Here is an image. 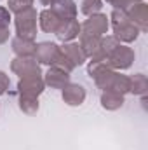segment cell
Instances as JSON below:
<instances>
[{"label":"cell","instance_id":"obj_13","mask_svg":"<svg viewBox=\"0 0 148 150\" xmlns=\"http://www.w3.org/2000/svg\"><path fill=\"white\" fill-rule=\"evenodd\" d=\"M61 52L73 63V67H80V65H84L85 61H87V56H85V52L82 51V47H80V44L78 42H65L61 47Z\"/></svg>","mask_w":148,"mask_h":150},{"label":"cell","instance_id":"obj_23","mask_svg":"<svg viewBox=\"0 0 148 150\" xmlns=\"http://www.w3.org/2000/svg\"><path fill=\"white\" fill-rule=\"evenodd\" d=\"M105 2H108L111 7L117 9V11H127L131 5L140 4V2H143V0H105Z\"/></svg>","mask_w":148,"mask_h":150},{"label":"cell","instance_id":"obj_14","mask_svg":"<svg viewBox=\"0 0 148 150\" xmlns=\"http://www.w3.org/2000/svg\"><path fill=\"white\" fill-rule=\"evenodd\" d=\"M78 33H80V23L77 19H70V21H61V25L54 35L58 37V40H61L65 44V42H73L78 37Z\"/></svg>","mask_w":148,"mask_h":150},{"label":"cell","instance_id":"obj_1","mask_svg":"<svg viewBox=\"0 0 148 150\" xmlns=\"http://www.w3.org/2000/svg\"><path fill=\"white\" fill-rule=\"evenodd\" d=\"M111 21V28H113V37L117 38L120 44H131L140 37V30L131 23V19L125 16L124 11H117L113 9L108 18Z\"/></svg>","mask_w":148,"mask_h":150},{"label":"cell","instance_id":"obj_10","mask_svg":"<svg viewBox=\"0 0 148 150\" xmlns=\"http://www.w3.org/2000/svg\"><path fill=\"white\" fill-rule=\"evenodd\" d=\"M85 96H87V93H85L84 86L75 84V82L66 84V86L61 89V98H63V101H65L68 107H80V105L85 101Z\"/></svg>","mask_w":148,"mask_h":150},{"label":"cell","instance_id":"obj_16","mask_svg":"<svg viewBox=\"0 0 148 150\" xmlns=\"http://www.w3.org/2000/svg\"><path fill=\"white\" fill-rule=\"evenodd\" d=\"M11 45H12V52L16 54V58H33L37 42L35 40H28V38L14 37Z\"/></svg>","mask_w":148,"mask_h":150},{"label":"cell","instance_id":"obj_27","mask_svg":"<svg viewBox=\"0 0 148 150\" xmlns=\"http://www.w3.org/2000/svg\"><path fill=\"white\" fill-rule=\"evenodd\" d=\"M38 2H40L42 5H51V4H52L54 0H38Z\"/></svg>","mask_w":148,"mask_h":150},{"label":"cell","instance_id":"obj_15","mask_svg":"<svg viewBox=\"0 0 148 150\" xmlns=\"http://www.w3.org/2000/svg\"><path fill=\"white\" fill-rule=\"evenodd\" d=\"M63 19H59L51 9H44L38 12V26L45 33H56Z\"/></svg>","mask_w":148,"mask_h":150},{"label":"cell","instance_id":"obj_24","mask_svg":"<svg viewBox=\"0 0 148 150\" xmlns=\"http://www.w3.org/2000/svg\"><path fill=\"white\" fill-rule=\"evenodd\" d=\"M11 19H12V16H11V11H9L7 7L0 5V28H9V25H11Z\"/></svg>","mask_w":148,"mask_h":150},{"label":"cell","instance_id":"obj_21","mask_svg":"<svg viewBox=\"0 0 148 150\" xmlns=\"http://www.w3.org/2000/svg\"><path fill=\"white\" fill-rule=\"evenodd\" d=\"M118 44H120V42L113 37V35H103V37H101V51H103L105 59H106V56L110 54V52L117 47V45H118Z\"/></svg>","mask_w":148,"mask_h":150},{"label":"cell","instance_id":"obj_7","mask_svg":"<svg viewBox=\"0 0 148 150\" xmlns=\"http://www.w3.org/2000/svg\"><path fill=\"white\" fill-rule=\"evenodd\" d=\"M45 89L42 75H32V77H23L18 80V93L19 96H33L38 98Z\"/></svg>","mask_w":148,"mask_h":150},{"label":"cell","instance_id":"obj_9","mask_svg":"<svg viewBox=\"0 0 148 150\" xmlns=\"http://www.w3.org/2000/svg\"><path fill=\"white\" fill-rule=\"evenodd\" d=\"M125 16L131 19V23L140 30V32H147L148 30V5L145 2L134 4L131 5L127 11H124Z\"/></svg>","mask_w":148,"mask_h":150},{"label":"cell","instance_id":"obj_5","mask_svg":"<svg viewBox=\"0 0 148 150\" xmlns=\"http://www.w3.org/2000/svg\"><path fill=\"white\" fill-rule=\"evenodd\" d=\"M78 44H80L82 51L85 52V56L91 58V61H94V59H105L103 51H101V37L80 32L78 33Z\"/></svg>","mask_w":148,"mask_h":150},{"label":"cell","instance_id":"obj_11","mask_svg":"<svg viewBox=\"0 0 148 150\" xmlns=\"http://www.w3.org/2000/svg\"><path fill=\"white\" fill-rule=\"evenodd\" d=\"M42 79L45 87H51V89H63L66 84H70V74L58 67H49V70Z\"/></svg>","mask_w":148,"mask_h":150},{"label":"cell","instance_id":"obj_12","mask_svg":"<svg viewBox=\"0 0 148 150\" xmlns=\"http://www.w3.org/2000/svg\"><path fill=\"white\" fill-rule=\"evenodd\" d=\"M49 9H51L59 19H63V21L77 19V14H78V9H77L75 0H54Z\"/></svg>","mask_w":148,"mask_h":150},{"label":"cell","instance_id":"obj_3","mask_svg":"<svg viewBox=\"0 0 148 150\" xmlns=\"http://www.w3.org/2000/svg\"><path fill=\"white\" fill-rule=\"evenodd\" d=\"M134 58H136V54H134V51H132L129 45L118 44L110 54L106 56V63L110 65L113 70L118 72V70H127V68H131L132 63H134Z\"/></svg>","mask_w":148,"mask_h":150},{"label":"cell","instance_id":"obj_19","mask_svg":"<svg viewBox=\"0 0 148 150\" xmlns=\"http://www.w3.org/2000/svg\"><path fill=\"white\" fill-rule=\"evenodd\" d=\"M38 98L33 96H19V108L28 115H33L38 112Z\"/></svg>","mask_w":148,"mask_h":150},{"label":"cell","instance_id":"obj_4","mask_svg":"<svg viewBox=\"0 0 148 150\" xmlns=\"http://www.w3.org/2000/svg\"><path fill=\"white\" fill-rule=\"evenodd\" d=\"M108 28H110V19H108V16L103 14V12L92 14V16H89L84 23H80V32L91 33V35H98V37L106 35V33H108Z\"/></svg>","mask_w":148,"mask_h":150},{"label":"cell","instance_id":"obj_22","mask_svg":"<svg viewBox=\"0 0 148 150\" xmlns=\"http://www.w3.org/2000/svg\"><path fill=\"white\" fill-rule=\"evenodd\" d=\"M33 2H35V0H9V2H7V9H9L11 12L18 14V12H21V11L28 9V7H33Z\"/></svg>","mask_w":148,"mask_h":150},{"label":"cell","instance_id":"obj_17","mask_svg":"<svg viewBox=\"0 0 148 150\" xmlns=\"http://www.w3.org/2000/svg\"><path fill=\"white\" fill-rule=\"evenodd\" d=\"M99 103L105 110H118L122 108V105L125 103L124 100V94H118V93H113V91H103L101 93V98H99Z\"/></svg>","mask_w":148,"mask_h":150},{"label":"cell","instance_id":"obj_26","mask_svg":"<svg viewBox=\"0 0 148 150\" xmlns=\"http://www.w3.org/2000/svg\"><path fill=\"white\" fill-rule=\"evenodd\" d=\"M9 37H11L9 28H0V44H5L9 40Z\"/></svg>","mask_w":148,"mask_h":150},{"label":"cell","instance_id":"obj_18","mask_svg":"<svg viewBox=\"0 0 148 150\" xmlns=\"http://www.w3.org/2000/svg\"><path fill=\"white\" fill-rule=\"evenodd\" d=\"M148 79L145 74H134L129 77V93L134 96H147Z\"/></svg>","mask_w":148,"mask_h":150},{"label":"cell","instance_id":"obj_6","mask_svg":"<svg viewBox=\"0 0 148 150\" xmlns=\"http://www.w3.org/2000/svg\"><path fill=\"white\" fill-rule=\"evenodd\" d=\"M11 70L19 79L23 77H32V75H42L40 63L35 58H14L11 61Z\"/></svg>","mask_w":148,"mask_h":150},{"label":"cell","instance_id":"obj_2","mask_svg":"<svg viewBox=\"0 0 148 150\" xmlns=\"http://www.w3.org/2000/svg\"><path fill=\"white\" fill-rule=\"evenodd\" d=\"M14 26H16V37L35 40L37 38V9L28 7L14 16Z\"/></svg>","mask_w":148,"mask_h":150},{"label":"cell","instance_id":"obj_8","mask_svg":"<svg viewBox=\"0 0 148 150\" xmlns=\"http://www.w3.org/2000/svg\"><path fill=\"white\" fill-rule=\"evenodd\" d=\"M59 45L58 44H54V42H38L37 47H35V54H33V58L37 59L40 65H49V67H52L54 65V61L58 59V56H59Z\"/></svg>","mask_w":148,"mask_h":150},{"label":"cell","instance_id":"obj_20","mask_svg":"<svg viewBox=\"0 0 148 150\" xmlns=\"http://www.w3.org/2000/svg\"><path fill=\"white\" fill-rule=\"evenodd\" d=\"M101 7H103V0H82V4H80V11L87 18L101 12Z\"/></svg>","mask_w":148,"mask_h":150},{"label":"cell","instance_id":"obj_25","mask_svg":"<svg viewBox=\"0 0 148 150\" xmlns=\"http://www.w3.org/2000/svg\"><path fill=\"white\" fill-rule=\"evenodd\" d=\"M9 86H11V79H9V75L0 70V96L5 94V93L9 91Z\"/></svg>","mask_w":148,"mask_h":150}]
</instances>
